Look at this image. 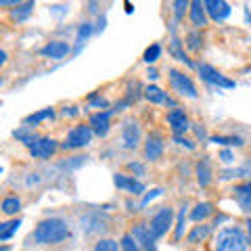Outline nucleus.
Here are the masks:
<instances>
[{"mask_svg": "<svg viewBox=\"0 0 251 251\" xmlns=\"http://www.w3.org/2000/svg\"><path fill=\"white\" fill-rule=\"evenodd\" d=\"M50 13H52V15H57V17H63V15H67V6L54 4V6H50Z\"/></svg>", "mask_w": 251, "mask_h": 251, "instance_id": "obj_43", "label": "nucleus"}, {"mask_svg": "<svg viewBox=\"0 0 251 251\" xmlns=\"http://www.w3.org/2000/svg\"><path fill=\"white\" fill-rule=\"evenodd\" d=\"M92 31H94V27H92V23H82L80 27H77V34H75V50H74V54H80V50H82V46L86 44V40L92 36Z\"/></svg>", "mask_w": 251, "mask_h": 251, "instance_id": "obj_21", "label": "nucleus"}, {"mask_svg": "<svg viewBox=\"0 0 251 251\" xmlns=\"http://www.w3.org/2000/svg\"><path fill=\"white\" fill-rule=\"evenodd\" d=\"M52 117H54V109L49 107V109H42V111H38V113L27 115L25 120H23V126H29V128H34V126L42 124V122H46V120H52Z\"/></svg>", "mask_w": 251, "mask_h": 251, "instance_id": "obj_22", "label": "nucleus"}, {"mask_svg": "<svg viewBox=\"0 0 251 251\" xmlns=\"http://www.w3.org/2000/svg\"><path fill=\"white\" fill-rule=\"evenodd\" d=\"M232 193H251V180L245 184H239V186H234V191Z\"/></svg>", "mask_w": 251, "mask_h": 251, "instance_id": "obj_44", "label": "nucleus"}, {"mask_svg": "<svg viewBox=\"0 0 251 251\" xmlns=\"http://www.w3.org/2000/svg\"><path fill=\"white\" fill-rule=\"evenodd\" d=\"M174 143H178L180 147H186V149H191V151L195 149V143H193V140H188V138H184V136H174Z\"/></svg>", "mask_w": 251, "mask_h": 251, "instance_id": "obj_39", "label": "nucleus"}, {"mask_svg": "<svg viewBox=\"0 0 251 251\" xmlns=\"http://www.w3.org/2000/svg\"><path fill=\"white\" fill-rule=\"evenodd\" d=\"M161 188H151V191H149L147 195H145V197H143V201H140V207H147L149 205V203H151L153 199H157V197H161Z\"/></svg>", "mask_w": 251, "mask_h": 251, "instance_id": "obj_37", "label": "nucleus"}, {"mask_svg": "<svg viewBox=\"0 0 251 251\" xmlns=\"http://www.w3.org/2000/svg\"><path fill=\"white\" fill-rule=\"evenodd\" d=\"M132 237L136 239V243L140 247H143L145 251H155L157 249V245H155V237L151 234V228H149L147 224H138V226H134V230H132Z\"/></svg>", "mask_w": 251, "mask_h": 251, "instance_id": "obj_13", "label": "nucleus"}, {"mask_svg": "<svg viewBox=\"0 0 251 251\" xmlns=\"http://www.w3.org/2000/svg\"><path fill=\"white\" fill-rule=\"evenodd\" d=\"M92 136H94V130L92 126H75V128L69 130V134L65 138V143L61 145V149H82V147H88L92 143Z\"/></svg>", "mask_w": 251, "mask_h": 251, "instance_id": "obj_4", "label": "nucleus"}, {"mask_svg": "<svg viewBox=\"0 0 251 251\" xmlns=\"http://www.w3.org/2000/svg\"><path fill=\"white\" fill-rule=\"evenodd\" d=\"M21 209V199L19 197H6L2 201V214L6 216H15Z\"/></svg>", "mask_w": 251, "mask_h": 251, "instance_id": "obj_30", "label": "nucleus"}, {"mask_svg": "<svg viewBox=\"0 0 251 251\" xmlns=\"http://www.w3.org/2000/svg\"><path fill=\"white\" fill-rule=\"evenodd\" d=\"M61 113H63V117H74V115H77L80 111H77V107H65Z\"/></svg>", "mask_w": 251, "mask_h": 251, "instance_id": "obj_45", "label": "nucleus"}, {"mask_svg": "<svg viewBox=\"0 0 251 251\" xmlns=\"http://www.w3.org/2000/svg\"><path fill=\"white\" fill-rule=\"evenodd\" d=\"M186 205H182L180 207V211H178V222H176V230H174V237H176V241H180L184 237V228H186Z\"/></svg>", "mask_w": 251, "mask_h": 251, "instance_id": "obj_31", "label": "nucleus"}, {"mask_svg": "<svg viewBox=\"0 0 251 251\" xmlns=\"http://www.w3.org/2000/svg\"><path fill=\"white\" fill-rule=\"evenodd\" d=\"M211 214H214V205H211L209 201H203V203H197L195 209L191 211V220L193 222H201V220L209 218Z\"/></svg>", "mask_w": 251, "mask_h": 251, "instance_id": "obj_24", "label": "nucleus"}, {"mask_svg": "<svg viewBox=\"0 0 251 251\" xmlns=\"http://www.w3.org/2000/svg\"><path fill=\"white\" fill-rule=\"evenodd\" d=\"M69 52H72V44L65 42V40H52V42H49L46 46H42V49H40V54H42V57L52 59V61L65 59Z\"/></svg>", "mask_w": 251, "mask_h": 251, "instance_id": "obj_9", "label": "nucleus"}, {"mask_svg": "<svg viewBox=\"0 0 251 251\" xmlns=\"http://www.w3.org/2000/svg\"><path fill=\"white\" fill-rule=\"evenodd\" d=\"M13 136L17 138V140H21V143L25 145V147H34V143L38 140V136L34 134V128H29V126H23V128L15 130Z\"/></svg>", "mask_w": 251, "mask_h": 251, "instance_id": "obj_25", "label": "nucleus"}, {"mask_svg": "<svg viewBox=\"0 0 251 251\" xmlns=\"http://www.w3.org/2000/svg\"><path fill=\"white\" fill-rule=\"evenodd\" d=\"M69 237V226L63 218H46L34 230V241L38 245H57Z\"/></svg>", "mask_w": 251, "mask_h": 251, "instance_id": "obj_1", "label": "nucleus"}, {"mask_svg": "<svg viewBox=\"0 0 251 251\" xmlns=\"http://www.w3.org/2000/svg\"><path fill=\"white\" fill-rule=\"evenodd\" d=\"M128 168L134 172L136 176H145V166H143V163H134V161H132V163H128Z\"/></svg>", "mask_w": 251, "mask_h": 251, "instance_id": "obj_42", "label": "nucleus"}, {"mask_svg": "<svg viewBox=\"0 0 251 251\" xmlns=\"http://www.w3.org/2000/svg\"><path fill=\"white\" fill-rule=\"evenodd\" d=\"M241 168H243V174H245V176H251V161H247L245 166H241Z\"/></svg>", "mask_w": 251, "mask_h": 251, "instance_id": "obj_47", "label": "nucleus"}, {"mask_svg": "<svg viewBox=\"0 0 251 251\" xmlns=\"http://www.w3.org/2000/svg\"><path fill=\"white\" fill-rule=\"evenodd\" d=\"M172 222H174V209L172 207H161L151 220V234L155 239H161L170 228H172Z\"/></svg>", "mask_w": 251, "mask_h": 251, "instance_id": "obj_6", "label": "nucleus"}, {"mask_svg": "<svg viewBox=\"0 0 251 251\" xmlns=\"http://www.w3.org/2000/svg\"><path fill=\"white\" fill-rule=\"evenodd\" d=\"M195 132H197V136H201V138L205 136V132H203V128H195Z\"/></svg>", "mask_w": 251, "mask_h": 251, "instance_id": "obj_53", "label": "nucleus"}, {"mask_svg": "<svg viewBox=\"0 0 251 251\" xmlns=\"http://www.w3.org/2000/svg\"><path fill=\"white\" fill-rule=\"evenodd\" d=\"M36 9V0H25L23 4L19 6H15V9H11V19L13 21H17V23H23V21H27L31 17V13H34Z\"/></svg>", "mask_w": 251, "mask_h": 251, "instance_id": "obj_17", "label": "nucleus"}, {"mask_svg": "<svg viewBox=\"0 0 251 251\" xmlns=\"http://www.w3.org/2000/svg\"><path fill=\"white\" fill-rule=\"evenodd\" d=\"M0 63H2V65H4V63H6V52L2 50V52H0Z\"/></svg>", "mask_w": 251, "mask_h": 251, "instance_id": "obj_52", "label": "nucleus"}, {"mask_svg": "<svg viewBox=\"0 0 251 251\" xmlns=\"http://www.w3.org/2000/svg\"><path fill=\"white\" fill-rule=\"evenodd\" d=\"M163 155V140L159 134H149L145 143V157L149 161H157Z\"/></svg>", "mask_w": 251, "mask_h": 251, "instance_id": "obj_16", "label": "nucleus"}, {"mask_svg": "<svg viewBox=\"0 0 251 251\" xmlns=\"http://www.w3.org/2000/svg\"><path fill=\"white\" fill-rule=\"evenodd\" d=\"M209 143L222 145V147H243V145H245L241 136H211Z\"/></svg>", "mask_w": 251, "mask_h": 251, "instance_id": "obj_28", "label": "nucleus"}, {"mask_svg": "<svg viewBox=\"0 0 251 251\" xmlns=\"http://www.w3.org/2000/svg\"><path fill=\"white\" fill-rule=\"evenodd\" d=\"M105 21H107L105 17H100V19H99V27H97V31H103V29H105Z\"/></svg>", "mask_w": 251, "mask_h": 251, "instance_id": "obj_49", "label": "nucleus"}, {"mask_svg": "<svg viewBox=\"0 0 251 251\" xmlns=\"http://www.w3.org/2000/svg\"><path fill=\"white\" fill-rule=\"evenodd\" d=\"M107 226L100 220V214H88L86 218H82V230L86 232H97V230H105Z\"/></svg>", "mask_w": 251, "mask_h": 251, "instance_id": "obj_20", "label": "nucleus"}, {"mask_svg": "<svg viewBox=\"0 0 251 251\" xmlns=\"http://www.w3.org/2000/svg\"><path fill=\"white\" fill-rule=\"evenodd\" d=\"M25 2V0H0V6H2V9H15V6H19V4H23Z\"/></svg>", "mask_w": 251, "mask_h": 251, "instance_id": "obj_41", "label": "nucleus"}, {"mask_svg": "<svg viewBox=\"0 0 251 251\" xmlns=\"http://www.w3.org/2000/svg\"><path fill=\"white\" fill-rule=\"evenodd\" d=\"M205 2V11H207V17L211 21H218V23H222L230 17V4L226 2V0H203Z\"/></svg>", "mask_w": 251, "mask_h": 251, "instance_id": "obj_7", "label": "nucleus"}, {"mask_svg": "<svg viewBox=\"0 0 251 251\" xmlns=\"http://www.w3.org/2000/svg\"><path fill=\"white\" fill-rule=\"evenodd\" d=\"M122 143H124V149L128 151H134L140 143V126L134 122V120H126L124 126H122Z\"/></svg>", "mask_w": 251, "mask_h": 251, "instance_id": "obj_8", "label": "nucleus"}, {"mask_svg": "<svg viewBox=\"0 0 251 251\" xmlns=\"http://www.w3.org/2000/svg\"><path fill=\"white\" fill-rule=\"evenodd\" d=\"M245 19H247V23H249V25H251V13L245 9Z\"/></svg>", "mask_w": 251, "mask_h": 251, "instance_id": "obj_54", "label": "nucleus"}, {"mask_svg": "<svg viewBox=\"0 0 251 251\" xmlns=\"http://www.w3.org/2000/svg\"><path fill=\"white\" fill-rule=\"evenodd\" d=\"M224 220H226V216H218V218H216V222H214V224L218 226V224H222V222H224Z\"/></svg>", "mask_w": 251, "mask_h": 251, "instance_id": "obj_51", "label": "nucleus"}, {"mask_svg": "<svg viewBox=\"0 0 251 251\" xmlns=\"http://www.w3.org/2000/svg\"><path fill=\"white\" fill-rule=\"evenodd\" d=\"M188 17H191V23L197 29L207 25V11H205V2L203 0H191V9H188Z\"/></svg>", "mask_w": 251, "mask_h": 251, "instance_id": "obj_14", "label": "nucleus"}, {"mask_svg": "<svg viewBox=\"0 0 251 251\" xmlns=\"http://www.w3.org/2000/svg\"><path fill=\"white\" fill-rule=\"evenodd\" d=\"M170 84H172V88H174L180 97H184V99H197L199 97L197 86H195V82L184 72L170 69Z\"/></svg>", "mask_w": 251, "mask_h": 251, "instance_id": "obj_3", "label": "nucleus"}, {"mask_svg": "<svg viewBox=\"0 0 251 251\" xmlns=\"http://www.w3.org/2000/svg\"><path fill=\"white\" fill-rule=\"evenodd\" d=\"M168 124H170V130L174 132V136H182L184 132L191 128V122H188L186 113H184L180 107H174V109H172V111L168 113Z\"/></svg>", "mask_w": 251, "mask_h": 251, "instance_id": "obj_10", "label": "nucleus"}, {"mask_svg": "<svg viewBox=\"0 0 251 251\" xmlns=\"http://www.w3.org/2000/svg\"><path fill=\"white\" fill-rule=\"evenodd\" d=\"M88 100H90V107H100V109H105V107H109V103H107V99H103V97H99L97 92H92L90 97H88Z\"/></svg>", "mask_w": 251, "mask_h": 251, "instance_id": "obj_38", "label": "nucleus"}, {"mask_svg": "<svg viewBox=\"0 0 251 251\" xmlns=\"http://www.w3.org/2000/svg\"><path fill=\"white\" fill-rule=\"evenodd\" d=\"M122 243H117L113 239H100L97 245H94V251H120Z\"/></svg>", "mask_w": 251, "mask_h": 251, "instance_id": "obj_32", "label": "nucleus"}, {"mask_svg": "<svg viewBox=\"0 0 251 251\" xmlns=\"http://www.w3.org/2000/svg\"><path fill=\"white\" fill-rule=\"evenodd\" d=\"M216 251H247L249 237H245L239 226H226L216 237Z\"/></svg>", "mask_w": 251, "mask_h": 251, "instance_id": "obj_2", "label": "nucleus"}, {"mask_svg": "<svg viewBox=\"0 0 251 251\" xmlns=\"http://www.w3.org/2000/svg\"><path fill=\"white\" fill-rule=\"evenodd\" d=\"M209 232H211V226H205V224L195 226V228L191 230V234H188V243H199L203 239H207Z\"/></svg>", "mask_w": 251, "mask_h": 251, "instance_id": "obj_29", "label": "nucleus"}, {"mask_svg": "<svg viewBox=\"0 0 251 251\" xmlns=\"http://www.w3.org/2000/svg\"><path fill=\"white\" fill-rule=\"evenodd\" d=\"M197 72L201 75V80L205 84H209V86H218V88H226V90L237 88V82L230 80V77H226V75H222L216 67L207 65V63H201V65H197Z\"/></svg>", "mask_w": 251, "mask_h": 251, "instance_id": "obj_5", "label": "nucleus"}, {"mask_svg": "<svg viewBox=\"0 0 251 251\" xmlns=\"http://www.w3.org/2000/svg\"><path fill=\"white\" fill-rule=\"evenodd\" d=\"M115 111H117V109H109V111H99V113L90 115V126H92L94 134L100 136V138L109 134V128H111L109 117H111V113H115Z\"/></svg>", "mask_w": 251, "mask_h": 251, "instance_id": "obj_11", "label": "nucleus"}, {"mask_svg": "<svg viewBox=\"0 0 251 251\" xmlns=\"http://www.w3.org/2000/svg\"><path fill=\"white\" fill-rule=\"evenodd\" d=\"M147 75H149V80H157V77H159V75H157V69H149Z\"/></svg>", "mask_w": 251, "mask_h": 251, "instance_id": "obj_48", "label": "nucleus"}, {"mask_svg": "<svg viewBox=\"0 0 251 251\" xmlns=\"http://www.w3.org/2000/svg\"><path fill=\"white\" fill-rule=\"evenodd\" d=\"M97 9H99V0H88V11L97 13Z\"/></svg>", "mask_w": 251, "mask_h": 251, "instance_id": "obj_46", "label": "nucleus"}, {"mask_svg": "<svg viewBox=\"0 0 251 251\" xmlns=\"http://www.w3.org/2000/svg\"><path fill=\"white\" fill-rule=\"evenodd\" d=\"M234 197H237L239 207L251 216V193H234Z\"/></svg>", "mask_w": 251, "mask_h": 251, "instance_id": "obj_35", "label": "nucleus"}, {"mask_svg": "<svg viewBox=\"0 0 251 251\" xmlns=\"http://www.w3.org/2000/svg\"><path fill=\"white\" fill-rule=\"evenodd\" d=\"M57 140L52 138H38L34 147H29V153L31 157H36V159H49V157L57 151Z\"/></svg>", "mask_w": 251, "mask_h": 251, "instance_id": "obj_12", "label": "nucleus"}, {"mask_svg": "<svg viewBox=\"0 0 251 251\" xmlns=\"http://www.w3.org/2000/svg\"><path fill=\"white\" fill-rule=\"evenodd\" d=\"M191 9V0H174L172 2V13H174V21H182L184 15Z\"/></svg>", "mask_w": 251, "mask_h": 251, "instance_id": "obj_27", "label": "nucleus"}, {"mask_svg": "<svg viewBox=\"0 0 251 251\" xmlns=\"http://www.w3.org/2000/svg\"><path fill=\"white\" fill-rule=\"evenodd\" d=\"M186 46H188V49H191L193 52L201 50V46H203V38H201L199 31H191V34L186 36Z\"/></svg>", "mask_w": 251, "mask_h": 251, "instance_id": "obj_34", "label": "nucleus"}, {"mask_svg": "<svg viewBox=\"0 0 251 251\" xmlns=\"http://www.w3.org/2000/svg\"><path fill=\"white\" fill-rule=\"evenodd\" d=\"M113 182H115L117 188H122V191H130L132 195H143V193H145V184L140 182V180L132 178V176L115 174V176H113Z\"/></svg>", "mask_w": 251, "mask_h": 251, "instance_id": "obj_15", "label": "nucleus"}, {"mask_svg": "<svg viewBox=\"0 0 251 251\" xmlns=\"http://www.w3.org/2000/svg\"><path fill=\"white\" fill-rule=\"evenodd\" d=\"M168 50H170L172 57H174L176 61H180V63H184L186 67H197L191 59H188V54H186V52H184V49H182V42H180L176 36L172 38V42H170V49H168Z\"/></svg>", "mask_w": 251, "mask_h": 251, "instance_id": "obj_18", "label": "nucleus"}, {"mask_svg": "<svg viewBox=\"0 0 251 251\" xmlns=\"http://www.w3.org/2000/svg\"><path fill=\"white\" fill-rule=\"evenodd\" d=\"M19 226H21V220H11V222H4V224H0V241H9L15 232L19 230Z\"/></svg>", "mask_w": 251, "mask_h": 251, "instance_id": "obj_26", "label": "nucleus"}, {"mask_svg": "<svg viewBox=\"0 0 251 251\" xmlns=\"http://www.w3.org/2000/svg\"><path fill=\"white\" fill-rule=\"evenodd\" d=\"M145 99L149 100V103H153V105H166L170 97L159 88V86H147L145 88Z\"/></svg>", "mask_w": 251, "mask_h": 251, "instance_id": "obj_19", "label": "nucleus"}, {"mask_svg": "<svg viewBox=\"0 0 251 251\" xmlns=\"http://www.w3.org/2000/svg\"><path fill=\"white\" fill-rule=\"evenodd\" d=\"M161 57V46L159 44H151L149 49L145 50V54H143V61L145 63H149V65H153V63Z\"/></svg>", "mask_w": 251, "mask_h": 251, "instance_id": "obj_33", "label": "nucleus"}, {"mask_svg": "<svg viewBox=\"0 0 251 251\" xmlns=\"http://www.w3.org/2000/svg\"><path fill=\"white\" fill-rule=\"evenodd\" d=\"M220 159H222L224 163H232L234 161V153L230 151V149H224V151H220Z\"/></svg>", "mask_w": 251, "mask_h": 251, "instance_id": "obj_40", "label": "nucleus"}, {"mask_svg": "<svg viewBox=\"0 0 251 251\" xmlns=\"http://www.w3.org/2000/svg\"><path fill=\"white\" fill-rule=\"evenodd\" d=\"M120 243H122V251H140V245L132 234H124Z\"/></svg>", "mask_w": 251, "mask_h": 251, "instance_id": "obj_36", "label": "nucleus"}, {"mask_svg": "<svg viewBox=\"0 0 251 251\" xmlns=\"http://www.w3.org/2000/svg\"><path fill=\"white\" fill-rule=\"evenodd\" d=\"M197 182L201 186H207L211 182V163L207 157H203V159L197 163Z\"/></svg>", "mask_w": 251, "mask_h": 251, "instance_id": "obj_23", "label": "nucleus"}, {"mask_svg": "<svg viewBox=\"0 0 251 251\" xmlns=\"http://www.w3.org/2000/svg\"><path fill=\"white\" fill-rule=\"evenodd\" d=\"M247 234H249V245H251V218L247 220Z\"/></svg>", "mask_w": 251, "mask_h": 251, "instance_id": "obj_50", "label": "nucleus"}]
</instances>
